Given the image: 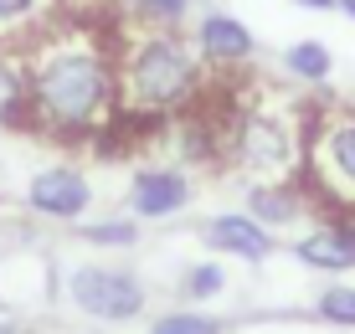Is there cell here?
<instances>
[{
	"label": "cell",
	"instance_id": "1",
	"mask_svg": "<svg viewBox=\"0 0 355 334\" xmlns=\"http://www.w3.org/2000/svg\"><path fill=\"white\" fill-rule=\"evenodd\" d=\"M26 57V123L57 139H88L119 118L114 31L98 21L42 26L21 46Z\"/></svg>",
	"mask_w": 355,
	"mask_h": 334
},
{
	"label": "cell",
	"instance_id": "2",
	"mask_svg": "<svg viewBox=\"0 0 355 334\" xmlns=\"http://www.w3.org/2000/svg\"><path fill=\"white\" fill-rule=\"evenodd\" d=\"M119 62V114L124 118H175L196 108V98L211 82L196 42L175 26H124L114 31Z\"/></svg>",
	"mask_w": 355,
	"mask_h": 334
},
{
	"label": "cell",
	"instance_id": "3",
	"mask_svg": "<svg viewBox=\"0 0 355 334\" xmlns=\"http://www.w3.org/2000/svg\"><path fill=\"white\" fill-rule=\"evenodd\" d=\"M304 108L278 103V98H258L248 103L227 129V165L237 175L258 180H293L304 170Z\"/></svg>",
	"mask_w": 355,
	"mask_h": 334
},
{
	"label": "cell",
	"instance_id": "4",
	"mask_svg": "<svg viewBox=\"0 0 355 334\" xmlns=\"http://www.w3.org/2000/svg\"><path fill=\"white\" fill-rule=\"evenodd\" d=\"M304 170L324 201L355 211V108H329L314 118L309 144H304Z\"/></svg>",
	"mask_w": 355,
	"mask_h": 334
},
{
	"label": "cell",
	"instance_id": "5",
	"mask_svg": "<svg viewBox=\"0 0 355 334\" xmlns=\"http://www.w3.org/2000/svg\"><path fill=\"white\" fill-rule=\"evenodd\" d=\"M67 299L83 308L88 319H103V324H129V319L144 314V283L124 273V267H103V263H83L72 267L67 278Z\"/></svg>",
	"mask_w": 355,
	"mask_h": 334
},
{
	"label": "cell",
	"instance_id": "6",
	"mask_svg": "<svg viewBox=\"0 0 355 334\" xmlns=\"http://www.w3.org/2000/svg\"><path fill=\"white\" fill-rule=\"evenodd\" d=\"M26 206L46 221H78L93 206V185L72 165H46L26 180Z\"/></svg>",
	"mask_w": 355,
	"mask_h": 334
},
{
	"label": "cell",
	"instance_id": "7",
	"mask_svg": "<svg viewBox=\"0 0 355 334\" xmlns=\"http://www.w3.org/2000/svg\"><path fill=\"white\" fill-rule=\"evenodd\" d=\"M191 42H196V52H201V62L211 72H237L258 52V36L242 26L232 10H206V16H196Z\"/></svg>",
	"mask_w": 355,
	"mask_h": 334
},
{
	"label": "cell",
	"instance_id": "8",
	"mask_svg": "<svg viewBox=\"0 0 355 334\" xmlns=\"http://www.w3.org/2000/svg\"><path fill=\"white\" fill-rule=\"evenodd\" d=\"M191 195H196V185H191L186 170H175V165H144V170H134V180H129V206H134L139 221H160V216L186 211Z\"/></svg>",
	"mask_w": 355,
	"mask_h": 334
},
{
	"label": "cell",
	"instance_id": "9",
	"mask_svg": "<svg viewBox=\"0 0 355 334\" xmlns=\"http://www.w3.org/2000/svg\"><path fill=\"white\" fill-rule=\"evenodd\" d=\"M293 257L320 273H350L355 267V221H329L293 242Z\"/></svg>",
	"mask_w": 355,
	"mask_h": 334
},
{
	"label": "cell",
	"instance_id": "10",
	"mask_svg": "<svg viewBox=\"0 0 355 334\" xmlns=\"http://www.w3.org/2000/svg\"><path fill=\"white\" fill-rule=\"evenodd\" d=\"M206 242L227 257H242V263H263L273 252V231L263 221H252L248 211H227V216H211L206 221Z\"/></svg>",
	"mask_w": 355,
	"mask_h": 334
},
{
	"label": "cell",
	"instance_id": "11",
	"mask_svg": "<svg viewBox=\"0 0 355 334\" xmlns=\"http://www.w3.org/2000/svg\"><path fill=\"white\" fill-rule=\"evenodd\" d=\"M304 211V185L299 180H258L248 191V216L263 221L268 231L273 227H293Z\"/></svg>",
	"mask_w": 355,
	"mask_h": 334
},
{
	"label": "cell",
	"instance_id": "12",
	"mask_svg": "<svg viewBox=\"0 0 355 334\" xmlns=\"http://www.w3.org/2000/svg\"><path fill=\"white\" fill-rule=\"evenodd\" d=\"M57 21V0H0V42L26 46L42 26Z\"/></svg>",
	"mask_w": 355,
	"mask_h": 334
},
{
	"label": "cell",
	"instance_id": "13",
	"mask_svg": "<svg viewBox=\"0 0 355 334\" xmlns=\"http://www.w3.org/2000/svg\"><path fill=\"white\" fill-rule=\"evenodd\" d=\"M0 123H26V57L0 42Z\"/></svg>",
	"mask_w": 355,
	"mask_h": 334
},
{
	"label": "cell",
	"instance_id": "14",
	"mask_svg": "<svg viewBox=\"0 0 355 334\" xmlns=\"http://www.w3.org/2000/svg\"><path fill=\"white\" fill-rule=\"evenodd\" d=\"M284 72L299 82H329V72H335V57H329L324 42H293L284 52Z\"/></svg>",
	"mask_w": 355,
	"mask_h": 334
},
{
	"label": "cell",
	"instance_id": "15",
	"mask_svg": "<svg viewBox=\"0 0 355 334\" xmlns=\"http://www.w3.org/2000/svg\"><path fill=\"white\" fill-rule=\"evenodd\" d=\"M196 0H124V16L134 26H186Z\"/></svg>",
	"mask_w": 355,
	"mask_h": 334
},
{
	"label": "cell",
	"instance_id": "16",
	"mask_svg": "<svg viewBox=\"0 0 355 334\" xmlns=\"http://www.w3.org/2000/svg\"><path fill=\"white\" fill-rule=\"evenodd\" d=\"M150 334H222V324H216L211 314H191V308H175V314L155 319Z\"/></svg>",
	"mask_w": 355,
	"mask_h": 334
},
{
	"label": "cell",
	"instance_id": "17",
	"mask_svg": "<svg viewBox=\"0 0 355 334\" xmlns=\"http://www.w3.org/2000/svg\"><path fill=\"white\" fill-rule=\"evenodd\" d=\"M320 319H329V324H350V329H355V283H335V288L320 293Z\"/></svg>",
	"mask_w": 355,
	"mask_h": 334
},
{
	"label": "cell",
	"instance_id": "18",
	"mask_svg": "<svg viewBox=\"0 0 355 334\" xmlns=\"http://www.w3.org/2000/svg\"><path fill=\"white\" fill-rule=\"evenodd\" d=\"M83 237L88 242H98V247H134L139 242V221H88V227H83Z\"/></svg>",
	"mask_w": 355,
	"mask_h": 334
},
{
	"label": "cell",
	"instance_id": "19",
	"mask_svg": "<svg viewBox=\"0 0 355 334\" xmlns=\"http://www.w3.org/2000/svg\"><path fill=\"white\" fill-rule=\"evenodd\" d=\"M222 288H227V267H222V263H196L191 273H186V293H191L196 304H201V299H216Z\"/></svg>",
	"mask_w": 355,
	"mask_h": 334
},
{
	"label": "cell",
	"instance_id": "20",
	"mask_svg": "<svg viewBox=\"0 0 355 334\" xmlns=\"http://www.w3.org/2000/svg\"><path fill=\"white\" fill-rule=\"evenodd\" d=\"M335 10H345V16L355 21V0H335Z\"/></svg>",
	"mask_w": 355,
	"mask_h": 334
}]
</instances>
